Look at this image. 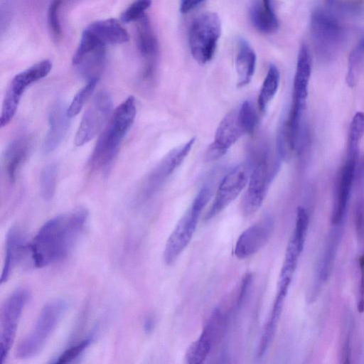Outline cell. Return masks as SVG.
<instances>
[{
  "label": "cell",
  "instance_id": "cell-26",
  "mask_svg": "<svg viewBox=\"0 0 364 364\" xmlns=\"http://www.w3.org/2000/svg\"><path fill=\"white\" fill-rule=\"evenodd\" d=\"M332 226L321 261L318 275L319 282H325L328 279L333 269L336 252L341 240L343 224L332 225Z\"/></svg>",
  "mask_w": 364,
  "mask_h": 364
},
{
  "label": "cell",
  "instance_id": "cell-24",
  "mask_svg": "<svg viewBox=\"0 0 364 364\" xmlns=\"http://www.w3.org/2000/svg\"><path fill=\"white\" fill-rule=\"evenodd\" d=\"M235 59L237 74V87H242L249 84L254 75L257 57L256 54L245 39H240Z\"/></svg>",
  "mask_w": 364,
  "mask_h": 364
},
{
  "label": "cell",
  "instance_id": "cell-33",
  "mask_svg": "<svg viewBox=\"0 0 364 364\" xmlns=\"http://www.w3.org/2000/svg\"><path fill=\"white\" fill-rule=\"evenodd\" d=\"M309 217L306 210L303 207H298L296 210V223L291 239L302 252L307 232Z\"/></svg>",
  "mask_w": 364,
  "mask_h": 364
},
{
  "label": "cell",
  "instance_id": "cell-19",
  "mask_svg": "<svg viewBox=\"0 0 364 364\" xmlns=\"http://www.w3.org/2000/svg\"><path fill=\"white\" fill-rule=\"evenodd\" d=\"M28 249L26 236L18 227L11 228L6 238L5 259L1 276V283L6 282L13 270L22 259L26 250Z\"/></svg>",
  "mask_w": 364,
  "mask_h": 364
},
{
  "label": "cell",
  "instance_id": "cell-18",
  "mask_svg": "<svg viewBox=\"0 0 364 364\" xmlns=\"http://www.w3.org/2000/svg\"><path fill=\"white\" fill-rule=\"evenodd\" d=\"M67 108L63 101L58 100L49 112V127L43 145V151L46 154L56 149L67 132L70 119L68 115Z\"/></svg>",
  "mask_w": 364,
  "mask_h": 364
},
{
  "label": "cell",
  "instance_id": "cell-35",
  "mask_svg": "<svg viewBox=\"0 0 364 364\" xmlns=\"http://www.w3.org/2000/svg\"><path fill=\"white\" fill-rule=\"evenodd\" d=\"M151 0H136L132 3L121 14V20L124 23H129L137 21L142 16L144 11L151 6Z\"/></svg>",
  "mask_w": 364,
  "mask_h": 364
},
{
  "label": "cell",
  "instance_id": "cell-2",
  "mask_svg": "<svg viewBox=\"0 0 364 364\" xmlns=\"http://www.w3.org/2000/svg\"><path fill=\"white\" fill-rule=\"evenodd\" d=\"M136 113L133 96L128 97L114 111L90 156V166L107 172L116 157L123 138L132 127Z\"/></svg>",
  "mask_w": 364,
  "mask_h": 364
},
{
  "label": "cell",
  "instance_id": "cell-30",
  "mask_svg": "<svg viewBox=\"0 0 364 364\" xmlns=\"http://www.w3.org/2000/svg\"><path fill=\"white\" fill-rule=\"evenodd\" d=\"M98 79L87 80L85 85L74 96L67 108V113L70 118L75 117L82 109L87 100L91 96L97 84Z\"/></svg>",
  "mask_w": 364,
  "mask_h": 364
},
{
  "label": "cell",
  "instance_id": "cell-3",
  "mask_svg": "<svg viewBox=\"0 0 364 364\" xmlns=\"http://www.w3.org/2000/svg\"><path fill=\"white\" fill-rule=\"evenodd\" d=\"M66 309L67 303L61 299H54L45 304L33 328L19 342L16 349V357L21 359L30 358L41 352Z\"/></svg>",
  "mask_w": 364,
  "mask_h": 364
},
{
  "label": "cell",
  "instance_id": "cell-36",
  "mask_svg": "<svg viewBox=\"0 0 364 364\" xmlns=\"http://www.w3.org/2000/svg\"><path fill=\"white\" fill-rule=\"evenodd\" d=\"M353 321L352 318H349L347 315L346 321L343 326V331L341 333L342 341L341 345V360L343 363H348L350 362V339Z\"/></svg>",
  "mask_w": 364,
  "mask_h": 364
},
{
  "label": "cell",
  "instance_id": "cell-23",
  "mask_svg": "<svg viewBox=\"0 0 364 364\" xmlns=\"http://www.w3.org/2000/svg\"><path fill=\"white\" fill-rule=\"evenodd\" d=\"M85 28L105 46L124 43L129 39L127 31L114 18L93 22Z\"/></svg>",
  "mask_w": 364,
  "mask_h": 364
},
{
  "label": "cell",
  "instance_id": "cell-12",
  "mask_svg": "<svg viewBox=\"0 0 364 364\" xmlns=\"http://www.w3.org/2000/svg\"><path fill=\"white\" fill-rule=\"evenodd\" d=\"M195 141L196 138L193 137L186 143L173 148L163 157L145 179L141 188L142 198H149L161 187L182 164Z\"/></svg>",
  "mask_w": 364,
  "mask_h": 364
},
{
  "label": "cell",
  "instance_id": "cell-6",
  "mask_svg": "<svg viewBox=\"0 0 364 364\" xmlns=\"http://www.w3.org/2000/svg\"><path fill=\"white\" fill-rule=\"evenodd\" d=\"M279 165L269 164L268 155L262 154L251 168L247 189L242 198L240 208L242 215L249 217L261 207Z\"/></svg>",
  "mask_w": 364,
  "mask_h": 364
},
{
  "label": "cell",
  "instance_id": "cell-7",
  "mask_svg": "<svg viewBox=\"0 0 364 364\" xmlns=\"http://www.w3.org/2000/svg\"><path fill=\"white\" fill-rule=\"evenodd\" d=\"M51 69L52 63L48 60H44L14 77L4 97L0 115V127L6 126L11 121L27 87L45 77Z\"/></svg>",
  "mask_w": 364,
  "mask_h": 364
},
{
  "label": "cell",
  "instance_id": "cell-34",
  "mask_svg": "<svg viewBox=\"0 0 364 364\" xmlns=\"http://www.w3.org/2000/svg\"><path fill=\"white\" fill-rule=\"evenodd\" d=\"M93 340L92 336H89L74 345L68 347L52 363H71L81 356L90 346Z\"/></svg>",
  "mask_w": 364,
  "mask_h": 364
},
{
  "label": "cell",
  "instance_id": "cell-29",
  "mask_svg": "<svg viewBox=\"0 0 364 364\" xmlns=\"http://www.w3.org/2000/svg\"><path fill=\"white\" fill-rule=\"evenodd\" d=\"M364 135V113L357 112L352 119L350 124L347 154H358L359 144Z\"/></svg>",
  "mask_w": 364,
  "mask_h": 364
},
{
  "label": "cell",
  "instance_id": "cell-28",
  "mask_svg": "<svg viewBox=\"0 0 364 364\" xmlns=\"http://www.w3.org/2000/svg\"><path fill=\"white\" fill-rule=\"evenodd\" d=\"M364 61V38L351 50L348 63L346 82L348 86L353 87L358 80L360 70Z\"/></svg>",
  "mask_w": 364,
  "mask_h": 364
},
{
  "label": "cell",
  "instance_id": "cell-22",
  "mask_svg": "<svg viewBox=\"0 0 364 364\" xmlns=\"http://www.w3.org/2000/svg\"><path fill=\"white\" fill-rule=\"evenodd\" d=\"M253 26L263 33H272L279 28V21L272 6V0H253L250 6Z\"/></svg>",
  "mask_w": 364,
  "mask_h": 364
},
{
  "label": "cell",
  "instance_id": "cell-9",
  "mask_svg": "<svg viewBox=\"0 0 364 364\" xmlns=\"http://www.w3.org/2000/svg\"><path fill=\"white\" fill-rule=\"evenodd\" d=\"M311 33L318 51L328 57L335 53L343 38V30L338 20L321 9L311 14Z\"/></svg>",
  "mask_w": 364,
  "mask_h": 364
},
{
  "label": "cell",
  "instance_id": "cell-8",
  "mask_svg": "<svg viewBox=\"0 0 364 364\" xmlns=\"http://www.w3.org/2000/svg\"><path fill=\"white\" fill-rule=\"evenodd\" d=\"M30 297L25 288H18L9 295L0 309V363L7 357L14 343L23 309Z\"/></svg>",
  "mask_w": 364,
  "mask_h": 364
},
{
  "label": "cell",
  "instance_id": "cell-15",
  "mask_svg": "<svg viewBox=\"0 0 364 364\" xmlns=\"http://www.w3.org/2000/svg\"><path fill=\"white\" fill-rule=\"evenodd\" d=\"M245 134L238 118L237 108L230 111L220 122L215 134L214 141L205 151V161H212L222 157Z\"/></svg>",
  "mask_w": 364,
  "mask_h": 364
},
{
  "label": "cell",
  "instance_id": "cell-21",
  "mask_svg": "<svg viewBox=\"0 0 364 364\" xmlns=\"http://www.w3.org/2000/svg\"><path fill=\"white\" fill-rule=\"evenodd\" d=\"M31 147L29 139L21 136L12 140L6 146L3 156L4 166L11 181H14L25 162Z\"/></svg>",
  "mask_w": 364,
  "mask_h": 364
},
{
  "label": "cell",
  "instance_id": "cell-11",
  "mask_svg": "<svg viewBox=\"0 0 364 364\" xmlns=\"http://www.w3.org/2000/svg\"><path fill=\"white\" fill-rule=\"evenodd\" d=\"M250 170V165L240 164L223 177L205 215V220H209L222 212L240 194L248 183Z\"/></svg>",
  "mask_w": 364,
  "mask_h": 364
},
{
  "label": "cell",
  "instance_id": "cell-14",
  "mask_svg": "<svg viewBox=\"0 0 364 364\" xmlns=\"http://www.w3.org/2000/svg\"><path fill=\"white\" fill-rule=\"evenodd\" d=\"M223 325V314L220 309L215 308L208 317L200 336L188 348L185 355L186 363H203L220 336Z\"/></svg>",
  "mask_w": 364,
  "mask_h": 364
},
{
  "label": "cell",
  "instance_id": "cell-25",
  "mask_svg": "<svg viewBox=\"0 0 364 364\" xmlns=\"http://www.w3.org/2000/svg\"><path fill=\"white\" fill-rule=\"evenodd\" d=\"M136 43L141 54L149 60L148 64H154L159 43L149 19L145 14L136 21Z\"/></svg>",
  "mask_w": 364,
  "mask_h": 364
},
{
  "label": "cell",
  "instance_id": "cell-41",
  "mask_svg": "<svg viewBox=\"0 0 364 364\" xmlns=\"http://www.w3.org/2000/svg\"><path fill=\"white\" fill-rule=\"evenodd\" d=\"M155 325V319L153 315H148L144 321V330L146 333H150L153 331Z\"/></svg>",
  "mask_w": 364,
  "mask_h": 364
},
{
  "label": "cell",
  "instance_id": "cell-42",
  "mask_svg": "<svg viewBox=\"0 0 364 364\" xmlns=\"http://www.w3.org/2000/svg\"><path fill=\"white\" fill-rule=\"evenodd\" d=\"M356 171L358 173H355V176L358 178V181L360 183L364 180V159L361 161L359 168L356 169Z\"/></svg>",
  "mask_w": 364,
  "mask_h": 364
},
{
  "label": "cell",
  "instance_id": "cell-38",
  "mask_svg": "<svg viewBox=\"0 0 364 364\" xmlns=\"http://www.w3.org/2000/svg\"><path fill=\"white\" fill-rule=\"evenodd\" d=\"M252 281V274L251 272L247 273L242 278V282L240 284V287L238 299L237 301L238 306H240L242 305V302L244 301V300L247 296V293L248 290L250 289Z\"/></svg>",
  "mask_w": 364,
  "mask_h": 364
},
{
  "label": "cell",
  "instance_id": "cell-20",
  "mask_svg": "<svg viewBox=\"0 0 364 364\" xmlns=\"http://www.w3.org/2000/svg\"><path fill=\"white\" fill-rule=\"evenodd\" d=\"M288 289L289 288L287 287H277V291L272 304V308L262 329L258 344L257 355L259 358L262 357L265 354L269 344L274 337Z\"/></svg>",
  "mask_w": 364,
  "mask_h": 364
},
{
  "label": "cell",
  "instance_id": "cell-31",
  "mask_svg": "<svg viewBox=\"0 0 364 364\" xmlns=\"http://www.w3.org/2000/svg\"><path fill=\"white\" fill-rule=\"evenodd\" d=\"M57 178V166L55 164L46 165L41 173L40 186L43 198L50 200L55 193Z\"/></svg>",
  "mask_w": 364,
  "mask_h": 364
},
{
  "label": "cell",
  "instance_id": "cell-39",
  "mask_svg": "<svg viewBox=\"0 0 364 364\" xmlns=\"http://www.w3.org/2000/svg\"><path fill=\"white\" fill-rule=\"evenodd\" d=\"M359 266L360 271L359 299L358 301V310L359 312L364 311V254L359 259Z\"/></svg>",
  "mask_w": 364,
  "mask_h": 364
},
{
  "label": "cell",
  "instance_id": "cell-37",
  "mask_svg": "<svg viewBox=\"0 0 364 364\" xmlns=\"http://www.w3.org/2000/svg\"><path fill=\"white\" fill-rule=\"evenodd\" d=\"M62 0H52L48 11V22L52 33L59 37L61 36V27L58 17V9Z\"/></svg>",
  "mask_w": 364,
  "mask_h": 364
},
{
  "label": "cell",
  "instance_id": "cell-17",
  "mask_svg": "<svg viewBox=\"0 0 364 364\" xmlns=\"http://www.w3.org/2000/svg\"><path fill=\"white\" fill-rule=\"evenodd\" d=\"M273 229L274 220L270 216H265L250 226L238 237L235 255L243 259L255 255L267 244Z\"/></svg>",
  "mask_w": 364,
  "mask_h": 364
},
{
  "label": "cell",
  "instance_id": "cell-13",
  "mask_svg": "<svg viewBox=\"0 0 364 364\" xmlns=\"http://www.w3.org/2000/svg\"><path fill=\"white\" fill-rule=\"evenodd\" d=\"M358 154H346L335 185L331 224L343 223L353 183L355 177Z\"/></svg>",
  "mask_w": 364,
  "mask_h": 364
},
{
  "label": "cell",
  "instance_id": "cell-1",
  "mask_svg": "<svg viewBox=\"0 0 364 364\" xmlns=\"http://www.w3.org/2000/svg\"><path fill=\"white\" fill-rule=\"evenodd\" d=\"M87 218V210L80 207L46 221L28 245L33 265L45 267L67 257L80 239Z\"/></svg>",
  "mask_w": 364,
  "mask_h": 364
},
{
  "label": "cell",
  "instance_id": "cell-27",
  "mask_svg": "<svg viewBox=\"0 0 364 364\" xmlns=\"http://www.w3.org/2000/svg\"><path fill=\"white\" fill-rule=\"evenodd\" d=\"M279 80L280 74L278 68L275 65L271 64L257 98L258 108L261 112L266 111L269 103L275 96L279 87Z\"/></svg>",
  "mask_w": 364,
  "mask_h": 364
},
{
  "label": "cell",
  "instance_id": "cell-10",
  "mask_svg": "<svg viewBox=\"0 0 364 364\" xmlns=\"http://www.w3.org/2000/svg\"><path fill=\"white\" fill-rule=\"evenodd\" d=\"M112 108V100L108 92L102 91L95 96L77 130L74 139L77 146L87 144L99 133Z\"/></svg>",
  "mask_w": 364,
  "mask_h": 364
},
{
  "label": "cell",
  "instance_id": "cell-16",
  "mask_svg": "<svg viewBox=\"0 0 364 364\" xmlns=\"http://www.w3.org/2000/svg\"><path fill=\"white\" fill-rule=\"evenodd\" d=\"M311 73V54L306 44L302 43L300 46L297 57L293 83L291 104L289 111L293 115L302 117L308 95V87Z\"/></svg>",
  "mask_w": 364,
  "mask_h": 364
},
{
  "label": "cell",
  "instance_id": "cell-4",
  "mask_svg": "<svg viewBox=\"0 0 364 364\" xmlns=\"http://www.w3.org/2000/svg\"><path fill=\"white\" fill-rule=\"evenodd\" d=\"M210 196V187L204 185L176 224L166 241L164 251V260L166 264H172L190 242L196 230L200 215Z\"/></svg>",
  "mask_w": 364,
  "mask_h": 364
},
{
  "label": "cell",
  "instance_id": "cell-5",
  "mask_svg": "<svg viewBox=\"0 0 364 364\" xmlns=\"http://www.w3.org/2000/svg\"><path fill=\"white\" fill-rule=\"evenodd\" d=\"M220 34V19L215 12H204L192 21L188 43L191 53L198 63L205 64L213 58Z\"/></svg>",
  "mask_w": 364,
  "mask_h": 364
},
{
  "label": "cell",
  "instance_id": "cell-32",
  "mask_svg": "<svg viewBox=\"0 0 364 364\" xmlns=\"http://www.w3.org/2000/svg\"><path fill=\"white\" fill-rule=\"evenodd\" d=\"M237 114L245 134H252L258 122V116L252 103L249 100L244 101L237 108Z\"/></svg>",
  "mask_w": 364,
  "mask_h": 364
},
{
  "label": "cell",
  "instance_id": "cell-40",
  "mask_svg": "<svg viewBox=\"0 0 364 364\" xmlns=\"http://www.w3.org/2000/svg\"><path fill=\"white\" fill-rule=\"evenodd\" d=\"M205 0H181L179 11L181 14H187Z\"/></svg>",
  "mask_w": 364,
  "mask_h": 364
}]
</instances>
